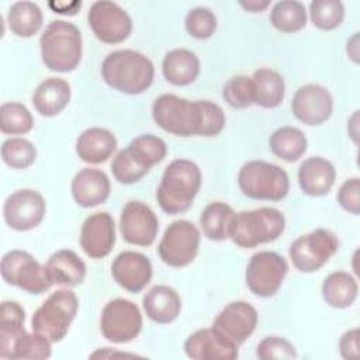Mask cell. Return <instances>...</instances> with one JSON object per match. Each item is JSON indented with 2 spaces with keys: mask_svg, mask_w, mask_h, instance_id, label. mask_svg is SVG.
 <instances>
[{
  "mask_svg": "<svg viewBox=\"0 0 360 360\" xmlns=\"http://www.w3.org/2000/svg\"><path fill=\"white\" fill-rule=\"evenodd\" d=\"M152 118L159 128L177 136H217L226 121L217 103L190 101L176 94L159 96L152 104Z\"/></svg>",
  "mask_w": 360,
  "mask_h": 360,
  "instance_id": "1",
  "label": "cell"
},
{
  "mask_svg": "<svg viewBox=\"0 0 360 360\" xmlns=\"http://www.w3.org/2000/svg\"><path fill=\"white\" fill-rule=\"evenodd\" d=\"M101 77L114 90L135 96L150 87L155 77V66L146 55L138 51L118 49L104 58Z\"/></svg>",
  "mask_w": 360,
  "mask_h": 360,
  "instance_id": "2",
  "label": "cell"
},
{
  "mask_svg": "<svg viewBox=\"0 0 360 360\" xmlns=\"http://www.w3.org/2000/svg\"><path fill=\"white\" fill-rule=\"evenodd\" d=\"M201 170L188 159L172 160L156 190V200L162 211L170 215L186 212L201 187Z\"/></svg>",
  "mask_w": 360,
  "mask_h": 360,
  "instance_id": "3",
  "label": "cell"
},
{
  "mask_svg": "<svg viewBox=\"0 0 360 360\" xmlns=\"http://www.w3.org/2000/svg\"><path fill=\"white\" fill-rule=\"evenodd\" d=\"M166 155L167 146L162 138L153 134L139 135L112 158V176L121 184L136 183L148 174L155 165L160 163Z\"/></svg>",
  "mask_w": 360,
  "mask_h": 360,
  "instance_id": "4",
  "label": "cell"
},
{
  "mask_svg": "<svg viewBox=\"0 0 360 360\" xmlns=\"http://www.w3.org/2000/svg\"><path fill=\"white\" fill-rule=\"evenodd\" d=\"M39 46L42 62L52 72H72L82 60V34L73 22L51 21L39 38Z\"/></svg>",
  "mask_w": 360,
  "mask_h": 360,
  "instance_id": "5",
  "label": "cell"
},
{
  "mask_svg": "<svg viewBox=\"0 0 360 360\" xmlns=\"http://www.w3.org/2000/svg\"><path fill=\"white\" fill-rule=\"evenodd\" d=\"M285 229V218L277 208L262 207L235 212L228 225V238L238 246L250 249L276 240Z\"/></svg>",
  "mask_w": 360,
  "mask_h": 360,
  "instance_id": "6",
  "label": "cell"
},
{
  "mask_svg": "<svg viewBox=\"0 0 360 360\" xmlns=\"http://www.w3.org/2000/svg\"><path fill=\"white\" fill-rule=\"evenodd\" d=\"M238 186L252 200L281 201L290 190V179L284 169L266 160L246 162L238 173Z\"/></svg>",
  "mask_w": 360,
  "mask_h": 360,
  "instance_id": "7",
  "label": "cell"
},
{
  "mask_svg": "<svg viewBox=\"0 0 360 360\" xmlns=\"http://www.w3.org/2000/svg\"><path fill=\"white\" fill-rule=\"evenodd\" d=\"M77 308L79 300L72 290H58L34 312L31 328L49 342L58 343L68 335L70 323L76 318Z\"/></svg>",
  "mask_w": 360,
  "mask_h": 360,
  "instance_id": "8",
  "label": "cell"
},
{
  "mask_svg": "<svg viewBox=\"0 0 360 360\" xmlns=\"http://www.w3.org/2000/svg\"><path fill=\"white\" fill-rule=\"evenodd\" d=\"M0 273L7 284L34 295H39L53 285L46 266H42L25 250L14 249L4 253Z\"/></svg>",
  "mask_w": 360,
  "mask_h": 360,
  "instance_id": "9",
  "label": "cell"
},
{
  "mask_svg": "<svg viewBox=\"0 0 360 360\" xmlns=\"http://www.w3.org/2000/svg\"><path fill=\"white\" fill-rule=\"evenodd\" d=\"M338 249V236L329 229L319 228L297 238L291 243L288 255L298 271L314 273L325 266Z\"/></svg>",
  "mask_w": 360,
  "mask_h": 360,
  "instance_id": "10",
  "label": "cell"
},
{
  "mask_svg": "<svg viewBox=\"0 0 360 360\" xmlns=\"http://www.w3.org/2000/svg\"><path fill=\"white\" fill-rule=\"evenodd\" d=\"M200 238V231L193 222L187 219L173 221L159 242V257L170 267H186L198 253Z\"/></svg>",
  "mask_w": 360,
  "mask_h": 360,
  "instance_id": "11",
  "label": "cell"
},
{
  "mask_svg": "<svg viewBox=\"0 0 360 360\" xmlns=\"http://www.w3.org/2000/svg\"><path fill=\"white\" fill-rule=\"evenodd\" d=\"M288 273V264L285 259L270 250H262L255 253L245 271L246 285L257 297H273L281 287Z\"/></svg>",
  "mask_w": 360,
  "mask_h": 360,
  "instance_id": "12",
  "label": "cell"
},
{
  "mask_svg": "<svg viewBox=\"0 0 360 360\" xmlns=\"http://www.w3.org/2000/svg\"><path fill=\"white\" fill-rule=\"evenodd\" d=\"M100 329L108 342L128 343L141 333L142 314L138 305L129 300H111L101 311Z\"/></svg>",
  "mask_w": 360,
  "mask_h": 360,
  "instance_id": "13",
  "label": "cell"
},
{
  "mask_svg": "<svg viewBox=\"0 0 360 360\" xmlns=\"http://www.w3.org/2000/svg\"><path fill=\"white\" fill-rule=\"evenodd\" d=\"M87 21L96 38L104 44H120L132 31L129 14L117 3L108 0L94 1L87 13Z\"/></svg>",
  "mask_w": 360,
  "mask_h": 360,
  "instance_id": "14",
  "label": "cell"
},
{
  "mask_svg": "<svg viewBox=\"0 0 360 360\" xmlns=\"http://www.w3.org/2000/svg\"><path fill=\"white\" fill-rule=\"evenodd\" d=\"M46 212V202L41 193L32 188H21L10 194L3 207L6 224L14 231H30L37 228Z\"/></svg>",
  "mask_w": 360,
  "mask_h": 360,
  "instance_id": "15",
  "label": "cell"
},
{
  "mask_svg": "<svg viewBox=\"0 0 360 360\" xmlns=\"http://www.w3.org/2000/svg\"><path fill=\"white\" fill-rule=\"evenodd\" d=\"M120 231L125 242L150 246L159 232V221L153 210L142 201H128L120 217Z\"/></svg>",
  "mask_w": 360,
  "mask_h": 360,
  "instance_id": "16",
  "label": "cell"
},
{
  "mask_svg": "<svg viewBox=\"0 0 360 360\" xmlns=\"http://www.w3.org/2000/svg\"><path fill=\"white\" fill-rule=\"evenodd\" d=\"M257 311L246 301H232L215 316L212 328L235 346H240L255 332Z\"/></svg>",
  "mask_w": 360,
  "mask_h": 360,
  "instance_id": "17",
  "label": "cell"
},
{
  "mask_svg": "<svg viewBox=\"0 0 360 360\" xmlns=\"http://www.w3.org/2000/svg\"><path fill=\"white\" fill-rule=\"evenodd\" d=\"M291 110L294 117L307 125H321L328 121L333 111L330 91L316 83H308L297 89L292 96Z\"/></svg>",
  "mask_w": 360,
  "mask_h": 360,
  "instance_id": "18",
  "label": "cell"
},
{
  "mask_svg": "<svg viewBox=\"0 0 360 360\" xmlns=\"http://www.w3.org/2000/svg\"><path fill=\"white\" fill-rule=\"evenodd\" d=\"M115 245V224L111 214L98 211L90 214L80 229V246L90 259L108 256Z\"/></svg>",
  "mask_w": 360,
  "mask_h": 360,
  "instance_id": "19",
  "label": "cell"
},
{
  "mask_svg": "<svg viewBox=\"0 0 360 360\" xmlns=\"http://www.w3.org/2000/svg\"><path fill=\"white\" fill-rule=\"evenodd\" d=\"M152 263L148 256L124 250L115 256L111 264V274L114 281L128 292H141L152 278Z\"/></svg>",
  "mask_w": 360,
  "mask_h": 360,
  "instance_id": "20",
  "label": "cell"
},
{
  "mask_svg": "<svg viewBox=\"0 0 360 360\" xmlns=\"http://www.w3.org/2000/svg\"><path fill=\"white\" fill-rule=\"evenodd\" d=\"M183 349L186 356L194 360H233L239 356V347L226 340L212 326L191 333Z\"/></svg>",
  "mask_w": 360,
  "mask_h": 360,
  "instance_id": "21",
  "label": "cell"
},
{
  "mask_svg": "<svg viewBox=\"0 0 360 360\" xmlns=\"http://www.w3.org/2000/svg\"><path fill=\"white\" fill-rule=\"evenodd\" d=\"M70 191L77 205L91 208L107 201L111 191V183L103 170L84 167L75 174Z\"/></svg>",
  "mask_w": 360,
  "mask_h": 360,
  "instance_id": "22",
  "label": "cell"
},
{
  "mask_svg": "<svg viewBox=\"0 0 360 360\" xmlns=\"http://www.w3.org/2000/svg\"><path fill=\"white\" fill-rule=\"evenodd\" d=\"M297 176L302 193L311 197H322L333 187L336 170L328 159L311 156L300 165Z\"/></svg>",
  "mask_w": 360,
  "mask_h": 360,
  "instance_id": "23",
  "label": "cell"
},
{
  "mask_svg": "<svg viewBox=\"0 0 360 360\" xmlns=\"http://www.w3.org/2000/svg\"><path fill=\"white\" fill-rule=\"evenodd\" d=\"M142 307L150 321L166 325L176 321L180 315L181 300L174 288L159 284L153 285L145 292Z\"/></svg>",
  "mask_w": 360,
  "mask_h": 360,
  "instance_id": "24",
  "label": "cell"
},
{
  "mask_svg": "<svg viewBox=\"0 0 360 360\" xmlns=\"http://www.w3.org/2000/svg\"><path fill=\"white\" fill-rule=\"evenodd\" d=\"M115 149L117 138L111 131L105 128H89L83 131L76 139V153L86 163H103L111 158Z\"/></svg>",
  "mask_w": 360,
  "mask_h": 360,
  "instance_id": "25",
  "label": "cell"
},
{
  "mask_svg": "<svg viewBox=\"0 0 360 360\" xmlns=\"http://www.w3.org/2000/svg\"><path fill=\"white\" fill-rule=\"evenodd\" d=\"M70 84L62 77H48L38 84L32 94L37 112L44 117L58 115L70 101Z\"/></svg>",
  "mask_w": 360,
  "mask_h": 360,
  "instance_id": "26",
  "label": "cell"
},
{
  "mask_svg": "<svg viewBox=\"0 0 360 360\" xmlns=\"http://www.w3.org/2000/svg\"><path fill=\"white\" fill-rule=\"evenodd\" d=\"M162 72L169 83L174 86H188L200 75V59L190 49L176 48L165 55Z\"/></svg>",
  "mask_w": 360,
  "mask_h": 360,
  "instance_id": "27",
  "label": "cell"
},
{
  "mask_svg": "<svg viewBox=\"0 0 360 360\" xmlns=\"http://www.w3.org/2000/svg\"><path fill=\"white\" fill-rule=\"evenodd\" d=\"M46 269L53 284L76 287L84 281L86 264L70 249H60L52 253L46 262Z\"/></svg>",
  "mask_w": 360,
  "mask_h": 360,
  "instance_id": "28",
  "label": "cell"
},
{
  "mask_svg": "<svg viewBox=\"0 0 360 360\" xmlns=\"http://www.w3.org/2000/svg\"><path fill=\"white\" fill-rule=\"evenodd\" d=\"M252 79L253 104L262 108L278 107L285 96V84L283 76L269 68L257 69Z\"/></svg>",
  "mask_w": 360,
  "mask_h": 360,
  "instance_id": "29",
  "label": "cell"
},
{
  "mask_svg": "<svg viewBox=\"0 0 360 360\" xmlns=\"http://www.w3.org/2000/svg\"><path fill=\"white\" fill-rule=\"evenodd\" d=\"M359 294L357 280L347 271H333L322 283V297L328 305L343 309L350 307Z\"/></svg>",
  "mask_w": 360,
  "mask_h": 360,
  "instance_id": "30",
  "label": "cell"
},
{
  "mask_svg": "<svg viewBox=\"0 0 360 360\" xmlns=\"http://www.w3.org/2000/svg\"><path fill=\"white\" fill-rule=\"evenodd\" d=\"M270 150L278 159L285 162H297L308 148V141L304 132L295 127L285 125L277 128L269 139Z\"/></svg>",
  "mask_w": 360,
  "mask_h": 360,
  "instance_id": "31",
  "label": "cell"
},
{
  "mask_svg": "<svg viewBox=\"0 0 360 360\" xmlns=\"http://www.w3.org/2000/svg\"><path fill=\"white\" fill-rule=\"evenodd\" d=\"M52 342L32 330H24L6 349L0 350L1 359H48L52 354Z\"/></svg>",
  "mask_w": 360,
  "mask_h": 360,
  "instance_id": "32",
  "label": "cell"
},
{
  "mask_svg": "<svg viewBox=\"0 0 360 360\" xmlns=\"http://www.w3.org/2000/svg\"><path fill=\"white\" fill-rule=\"evenodd\" d=\"M42 11L32 1H17L11 4L7 22L11 32L20 38H30L42 27Z\"/></svg>",
  "mask_w": 360,
  "mask_h": 360,
  "instance_id": "33",
  "label": "cell"
},
{
  "mask_svg": "<svg viewBox=\"0 0 360 360\" xmlns=\"http://www.w3.org/2000/svg\"><path fill=\"white\" fill-rule=\"evenodd\" d=\"M233 214L232 207L222 201L210 202L200 215L204 236L217 242L228 239V225Z\"/></svg>",
  "mask_w": 360,
  "mask_h": 360,
  "instance_id": "34",
  "label": "cell"
},
{
  "mask_svg": "<svg viewBox=\"0 0 360 360\" xmlns=\"http://www.w3.org/2000/svg\"><path fill=\"white\" fill-rule=\"evenodd\" d=\"M270 22L280 32H297L307 24L305 6L297 0L277 1L270 11Z\"/></svg>",
  "mask_w": 360,
  "mask_h": 360,
  "instance_id": "35",
  "label": "cell"
},
{
  "mask_svg": "<svg viewBox=\"0 0 360 360\" xmlns=\"http://www.w3.org/2000/svg\"><path fill=\"white\" fill-rule=\"evenodd\" d=\"M34 118L30 110L17 101L3 103L0 107V129L7 135H22L32 129Z\"/></svg>",
  "mask_w": 360,
  "mask_h": 360,
  "instance_id": "36",
  "label": "cell"
},
{
  "mask_svg": "<svg viewBox=\"0 0 360 360\" xmlns=\"http://www.w3.org/2000/svg\"><path fill=\"white\" fill-rule=\"evenodd\" d=\"M312 24L322 31L338 28L345 18V6L339 0H314L309 4Z\"/></svg>",
  "mask_w": 360,
  "mask_h": 360,
  "instance_id": "37",
  "label": "cell"
},
{
  "mask_svg": "<svg viewBox=\"0 0 360 360\" xmlns=\"http://www.w3.org/2000/svg\"><path fill=\"white\" fill-rule=\"evenodd\" d=\"M1 159L11 169H27L37 159V148L25 138H8L1 145Z\"/></svg>",
  "mask_w": 360,
  "mask_h": 360,
  "instance_id": "38",
  "label": "cell"
},
{
  "mask_svg": "<svg viewBox=\"0 0 360 360\" xmlns=\"http://www.w3.org/2000/svg\"><path fill=\"white\" fill-rule=\"evenodd\" d=\"M222 97L232 108H248L253 104L252 79L243 75L231 77L222 87Z\"/></svg>",
  "mask_w": 360,
  "mask_h": 360,
  "instance_id": "39",
  "label": "cell"
},
{
  "mask_svg": "<svg viewBox=\"0 0 360 360\" xmlns=\"http://www.w3.org/2000/svg\"><path fill=\"white\" fill-rule=\"evenodd\" d=\"M184 27L193 38L207 39L217 30V17L207 7H194L187 13Z\"/></svg>",
  "mask_w": 360,
  "mask_h": 360,
  "instance_id": "40",
  "label": "cell"
},
{
  "mask_svg": "<svg viewBox=\"0 0 360 360\" xmlns=\"http://www.w3.org/2000/svg\"><path fill=\"white\" fill-rule=\"evenodd\" d=\"M256 356L260 360H291L297 359L298 354L290 340L280 336H267L259 342Z\"/></svg>",
  "mask_w": 360,
  "mask_h": 360,
  "instance_id": "41",
  "label": "cell"
},
{
  "mask_svg": "<svg viewBox=\"0 0 360 360\" xmlns=\"http://www.w3.org/2000/svg\"><path fill=\"white\" fill-rule=\"evenodd\" d=\"M336 198L339 205L345 211L353 215H359L360 214V179L350 177L346 181H343V184L339 187Z\"/></svg>",
  "mask_w": 360,
  "mask_h": 360,
  "instance_id": "42",
  "label": "cell"
},
{
  "mask_svg": "<svg viewBox=\"0 0 360 360\" xmlns=\"http://www.w3.org/2000/svg\"><path fill=\"white\" fill-rule=\"evenodd\" d=\"M339 353L345 360L359 359V328L349 329L340 336Z\"/></svg>",
  "mask_w": 360,
  "mask_h": 360,
  "instance_id": "43",
  "label": "cell"
},
{
  "mask_svg": "<svg viewBox=\"0 0 360 360\" xmlns=\"http://www.w3.org/2000/svg\"><path fill=\"white\" fill-rule=\"evenodd\" d=\"M48 6L53 10V13L73 15L82 7V1H72V3H52L51 1V3H48Z\"/></svg>",
  "mask_w": 360,
  "mask_h": 360,
  "instance_id": "44",
  "label": "cell"
},
{
  "mask_svg": "<svg viewBox=\"0 0 360 360\" xmlns=\"http://www.w3.org/2000/svg\"><path fill=\"white\" fill-rule=\"evenodd\" d=\"M346 51H347L349 58L354 63H357L359 62V32H354V35L347 41Z\"/></svg>",
  "mask_w": 360,
  "mask_h": 360,
  "instance_id": "45",
  "label": "cell"
},
{
  "mask_svg": "<svg viewBox=\"0 0 360 360\" xmlns=\"http://www.w3.org/2000/svg\"><path fill=\"white\" fill-rule=\"evenodd\" d=\"M239 4L250 13H260L270 4V1H240Z\"/></svg>",
  "mask_w": 360,
  "mask_h": 360,
  "instance_id": "46",
  "label": "cell"
},
{
  "mask_svg": "<svg viewBox=\"0 0 360 360\" xmlns=\"http://www.w3.org/2000/svg\"><path fill=\"white\" fill-rule=\"evenodd\" d=\"M357 122H359V111H354V114L350 117L349 120V125H347V129H349V135L352 136L353 142L357 143V135H359V131H357Z\"/></svg>",
  "mask_w": 360,
  "mask_h": 360,
  "instance_id": "47",
  "label": "cell"
}]
</instances>
